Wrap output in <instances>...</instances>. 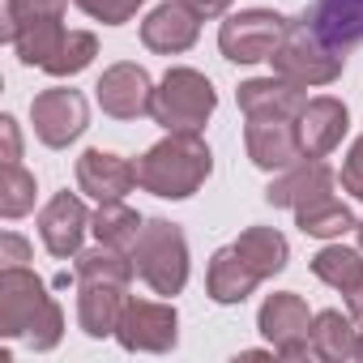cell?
I'll use <instances>...</instances> for the list:
<instances>
[{
	"label": "cell",
	"mask_w": 363,
	"mask_h": 363,
	"mask_svg": "<svg viewBox=\"0 0 363 363\" xmlns=\"http://www.w3.org/2000/svg\"><path fill=\"white\" fill-rule=\"evenodd\" d=\"M333 193V171H329V162H320V158H299V162H291L274 184L265 189V201L274 206V210H299V206H308V201H320V197H329Z\"/></svg>",
	"instance_id": "cell-16"
},
{
	"label": "cell",
	"mask_w": 363,
	"mask_h": 363,
	"mask_svg": "<svg viewBox=\"0 0 363 363\" xmlns=\"http://www.w3.org/2000/svg\"><path fill=\"white\" fill-rule=\"evenodd\" d=\"M342 60H346L342 48L325 43V39L308 26V18H299V22H291L286 43L274 52V73L308 90V86H329V82H337V77H342Z\"/></svg>",
	"instance_id": "cell-5"
},
{
	"label": "cell",
	"mask_w": 363,
	"mask_h": 363,
	"mask_svg": "<svg viewBox=\"0 0 363 363\" xmlns=\"http://www.w3.org/2000/svg\"><path fill=\"white\" fill-rule=\"evenodd\" d=\"M86 231H90V214H86V206H82L77 193H56V197L43 206V214H39L43 248H48L52 257H60V261L82 252Z\"/></svg>",
	"instance_id": "cell-14"
},
{
	"label": "cell",
	"mask_w": 363,
	"mask_h": 363,
	"mask_svg": "<svg viewBox=\"0 0 363 363\" xmlns=\"http://www.w3.org/2000/svg\"><path fill=\"white\" fill-rule=\"evenodd\" d=\"M124 350H145V354H162L179 342V316L171 303L158 299H128L120 329H116Z\"/></svg>",
	"instance_id": "cell-9"
},
{
	"label": "cell",
	"mask_w": 363,
	"mask_h": 363,
	"mask_svg": "<svg viewBox=\"0 0 363 363\" xmlns=\"http://www.w3.org/2000/svg\"><path fill=\"white\" fill-rule=\"evenodd\" d=\"M240 99V111L244 116H282V120H299V111L308 107V94L303 86L286 82V77H252L235 90Z\"/></svg>",
	"instance_id": "cell-17"
},
{
	"label": "cell",
	"mask_w": 363,
	"mask_h": 363,
	"mask_svg": "<svg viewBox=\"0 0 363 363\" xmlns=\"http://www.w3.org/2000/svg\"><path fill=\"white\" fill-rule=\"evenodd\" d=\"M77 189L94 201H124L137 189V162L111 150H86L77 158Z\"/></svg>",
	"instance_id": "cell-12"
},
{
	"label": "cell",
	"mask_w": 363,
	"mask_h": 363,
	"mask_svg": "<svg viewBox=\"0 0 363 363\" xmlns=\"http://www.w3.org/2000/svg\"><path fill=\"white\" fill-rule=\"evenodd\" d=\"M184 5H189V9L206 22V18H223V13L231 9V0H184Z\"/></svg>",
	"instance_id": "cell-35"
},
{
	"label": "cell",
	"mask_w": 363,
	"mask_h": 363,
	"mask_svg": "<svg viewBox=\"0 0 363 363\" xmlns=\"http://www.w3.org/2000/svg\"><path fill=\"white\" fill-rule=\"evenodd\" d=\"M359 325H363V320H359Z\"/></svg>",
	"instance_id": "cell-38"
},
{
	"label": "cell",
	"mask_w": 363,
	"mask_h": 363,
	"mask_svg": "<svg viewBox=\"0 0 363 363\" xmlns=\"http://www.w3.org/2000/svg\"><path fill=\"white\" fill-rule=\"evenodd\" d=\"M295 227H299L303 235H312V240H337V235L354 231L359 223H354V214L329 193V197H320V201L299 206V210H295Z\"/></svg>",
	"instance_id": "cell-25"
},
{
	"label": "cell",
	"mask_w": 363,
	"mask_h": 363,
	"mask_svg": "<svg viewBox=\"0 0 363 363\" xmlns=\"http://www.w3.org/2000/svg\"><path fill=\"white\" fill-rule=\"evenodd\" d=\"M261 282H265V278L248 265V257H244L235 244H227V248H218V252L210 257L206 291H210V299H214V303H244Z\"/></svg>",
	"instance_id": "cell-18"
},
{
	"label": "cell",
	"mask_w": 363,
	"mask_h": 363,
	"mask_svg": "<svg viewBox=\"0 0 363 363\" xmlns=\"http://www.w3.org/2000/svg\"><path fill=\"white\" fill-rule=\"evenodd\" d=\"M295 128H299L303 158H325V154H333L342 145V137L350 128V111H346L342 99L320 94V99H308V107L299 111Z\"/></svg>",
	"instance_id": "cell-13"
},
{
	"label": "cell",
	"mask_w": 363,
	"mask_h": 363,
	"mask_svg": "<svg viewBox=\"0 0 363 363\" xmlns=\"http://www.w3.org/2000/svg\"><path fill=\"white\" fill-rule=\"evenodd\" d=\"M342 189H346L354 201H363V137L350 145V154H346V162H342Z\"/></svg>",
	"instance_id": "cell-32"
},
{
	"label": "cell",
	"mask_w": 363,
	"mask_h": 363,
	"mask_svg": "<svg viewBox=\"0 0 363 363\" xmlns=\"http://www.w3.org/2000/svg\"><path fill=\"white\" fill-rule=\"evenodd\" d=\"M141 227H145V218H141L137 210H128L124 201H99V210L90 214L94 240H99V244H111V248H124V252H133Z\"/></svg>",
	"instance_id": "cell-23"
},
{
	"label": "cell",
	"mask_w": 363,
	"mask_h": 363,
	"mask_svg": "<svg viewBox=\"0 0 363 363\" xmlns=\"http://www.w3.org/2000/svg\"><path fill=\"white\" fill-rule=\"evenodd\" d=\"M128 303V286L116 282H77V325L90 337H111L120 329Z\"/></svg>",
	"instance_id": "cell-19"
},
{
	"label": "cell",
	"mask_w": 363,
	"mask_h": 363,
	"mask_svg": "<svg viewBox=\"0 0 363 363\" xmlns=\"http://www.w3.org/2000/svg\"><path fill=\"white\" fill-rule=\"evenodd\" d=\"M312 312L295 291H278L261 303L257 312V329L265 333V342L274 346V354L282 359H308L312 354Z\"/></svg>",
	"instance_id": "cell-7"
},
{
	"label": "cell",
	"mask_w": 363,
	"mask_h": 363,
	"mask_svg": "<svg viewBox=\"0 0 363 363\" xmlns=\"http://www.w3.org/2000/svg\"><path fill=\"white\" fill-rule=\"evenodd\" d=\"M312 359H329V363H350V359H363V325L337 308L329 312H316L312 320Z\"/></svg>",
	"instance_id": "cell-20"
},
{
	"label": "cell",
	"mask_w": 363,
	"mask_h": 363,
	"mask_svg": "<svg viewBox=\"0 0 363 363\" xmlns=\"http://www.w3.org/2000/svg\"><path fill=\"white\" fill-rule=\"evenodd\" d=\"M286 35H291V18L274 9H240L218 26V48L231 65H261L274 60Z\"/></svg>",
	"instance_id": "cell-6"
},
{
	"label": "cell",
	"mask_w": 363,
	"mask_h": 363,
	"mask_svg": "<svg viewBox=\"0 0 363 363\" xmlns=\"http://www.w3.org/2000/svg\"><path fill=\"white\" fill-rule=\"evenodd\" d=\"M133 265L137 278L154 291V295H179L189 282V240L175 223L167 218H145L137 244H133Z\"/></svg>",
	"instance_id": "cell-3"
},
{
	"label": "cell",
	"mask_w": 363,
	"mask_h": 363,
	"mask_svg": "<svg viewBox=\"0 0 363 363\" xmlns=\"http://www.w3.org/2000/svg\"><path fill=\"white\" fill-rule=\"evenodd\" d=\"M0 261H5V265H26L30 261V244L22 235L5 231V235H0Z\"/></svg>",
	"instance_id": "cell-33"
},
{
	"label": "cell",
	"mask_w": 363,
	"mask_h": 363,
	"mask_svg": "<svg viewBox=\"0 0 363 363\" xmlns=\"http://www.w3.org/2000/svg\"><path fill=\"white\" fill-rule=\"evenodd\" d=\"M137 274L133 265V252L124 248H111V244H99L90 252H77V282H116V286H128Z\"/></svg>",
	"instance_id": "cell-26"
},
{
	"label": "cell",
	"mask_w": 363,
	"mask_h": 363,
	"mask_svg": "<svg viewBox=\"0 0 363 363\" xmlns=\"http://www.w3.org/2000/svg\"><path fill=\"white\" fill-rule=\"evenodd\" d=\"M214 171V154L201 133H167L137 158V184L162 201L193 197Z\"/></svg>",
	"instance_id": "cell-2"
},
{
	"label": "cell",
	"mask_w": 363,
	"mask_h": 363,
	"mask_svg": "<svg viewBox=\"0 0 363 363\" xmlns=\"http://www.w3.org/2000/svg\"><path fill=\"white\" fill-rule=\"evenodd\" d=\"M0 141H5V162H22V133L13 116H0Z\"/></svg>",
	"instance_id": "cell-34"
},
{
	"label": "cell",
	"mask_w": 363,
	"mask_h": 363,
	"mask_svg": "<svg viewBox=\"0 0 363 363\" xmlns=\"http://www.w3.org/2000/svg\"><path fill=\"white\" fill-rule=\"evenodd\" d=\"M312 274H316L325 286H333V291L346 295V291L363 278V252L342 248V244H325V248L312 257Z\"/></svg>",
	"instance_id": "cell-27"
},
{
	"label": "cell",
	"mask_w": 363,
	"mask_h": 363,
	"mask_svg": "<svg viewBox=\"0 0 363 363\" xmlns=\"http://www.w3.org/2000/svg\"><path fill=\"white\" fill-rule=\"evenodd\" d=\"M30 120H35V137L43 145L65 150L90 128V107H86L82 90L56 86V90H43L30 99Z\"/></svg>",
	"instance_id": "cell-8"
},
{
	"label": "cell",
	"mask_w": 363,
	"mask_h": 363,
	"mask_svg": "<svg viewBox=\"0 0 363 363\" xmlns=\"http://www.w3.org/2000/svg\"><path fill=\"white\" fill-rule=\"evenodd\" d=\"M354 240H359V248H363V223H359V227H354Z\"/></svg>",
	"instance_id": "cell-37"
},
{
	"label": "cell",
	"mask_w": 363,
	"mask_h": 363,
	"mask_svg": "<svg viewBox=\"0 0 363 363\" xmlns=\"http://www.w3.org/2000/svg\"><path fill=\"white\" fill-rule=\"evenodd\" d=\"M65 9H69V0H5V43H9V35L18 30V26H26V22H43V18H65Z\"/></svg>",
	"instance_id": "cell-30"
},
{
	"label": "cell",
	"mask_w": 363,
	"mask_h": 363,
	"mask_svg": "<svg viewBox=\"0 0 363 363\" xmlns=\"http://www.w3.org/2000/svg\"><path fill=\"white\" fill-rule=\"evenodd\" d=\"M244 150H248L252 167H261V171H286L291 162L303 158L299 128H295V120H282V116H248Z\"/></svg>",
	"instance_id": "cell-11"
},
{
	"label": "cell",
	"mask_w": 363,
	"mask_h": 363,
	"mask_svg": "<svg viewBox=\"0 0 363 363\" xmlns=\"http://www.w3.org/2000/svg\"><path fill=\"white\" fill-rule=\"evenodd\" d=\"M94 56H99V39H94L90 30H69L65 48H60V56H56V65H52L48 73H52V77H73V73L90 69Z\"/></svg>",
	"instance_id": "cell-29"
},
{
	"label": "cell",
	"mask_w": 363,
	"mask_h": 363,
	"mask_svg": "<svg viewBox=\"0 0 363 363\" xmlns=\"http://www.w3.org/2000/svg\"><path fill=\"white\" fill-rule=\"evenodd\" d=\"M154 90L158 86L150 82V73L141 65L120 60L99 77L94 99L111 120H141V116H154Z\"/></svg>",
	"instance_id": "cell-10"
},
{
	"label": "cell",
	"mask_w": 363,
	"mask_h": 363,
	"mask_svg": "<svg viewBox=\"0 0 363 363\" xmlns=\"http://www.w3.org/2000/svg\"><path fill=\"white\" fill-rule=\"evenodd\" d=\"M201 35V18L184 5V0H167L141 22V43L158 56H179L189 52Z\"/></svg>",
	"instance_id": "cell-15"
},
{
	"label": "cell",
	"mask_w": 363,
	"mask_h": 363,
	"mask_svg": "<svg viewBox=\"0 0 363 363\" xmlns=\"http://www.w3.org/2000/svg\"><path fill=\"white\" fill-rule=\"evenodd\" d=\"M214 107H218V94L210 77L197 69H167L154 90V124H162L167 133H201Z\"/></svg>",
	"instance_id": "cell-4"
},
{
	"label": "cell",
	"mask_w": 363,
	"mask_h": 363,
	"mask_svg": "<svg viewBox=\"0 0 363 363\" xmlns=\"http://www.w3.org/2000/svg\"><path fill=\"white\" fill-rule=\"evenodd\" d=\"M308 26L325 43L346 52V48L363 43V0H316L308 13Z\"/></svg>",
	"instance_id": "cell-21"
},
{
	"label": "cell",
	"mask_w": 363,
	"mask_h": 363,
	"mask_svg": "<svg viewBox=\"0 0 363 363\" xmlns=\"http://www.w3.org/2000/svg\"><path fill=\"white\" fill-rule=\"evenodd\" d=\"M35 175L22 162H5V175H0V214L5 218H22L35 210Z\"/></svg>",
	"instance_id": "cell-28"
},
{
	"label": "cell",
	"mask_w": 363,
	"mask_h": 363,
	"mask_svg": "<svg viewBox=\"0 0 363 363\" xmlns=\"http://www.w3.org/2000/svg\"><path fill=\"white\" fill-rule=\"evenodd\" d=\"M235 248L248 257V265H252L261 278L282 274L286 261H291V244H286V235L274 231V227H248V231L235 240Z\"/></svg>",
	"instance_id": "cell-24"
},
{
	"label": "cell",
	"mask_w": 363,
	"mask_h": 363,
	"mask_svg": "<svg viewBox=\"0 0 363 363\" xmlns=\"http://www.w3.org/2000/svg\"><path fill=\"white\" fill-rule=\"evenodd\" d=\"M0 333L22 337L30 350H52L65 337V312L48 295L43 278H35L26 265L0 269Z\"/></svg>",
	"instance_id": "cell-1"
},
{
	"label": "cell",
	"mask_w": 363,
	"mask_h": 363,
	"mask_svg": "<svg viewBox=\"0 0 363 363\" xmlns=\"http://www.w3.org/2000/svg\"><path fill=\"white\" fill-rule=\"evenodd\" d=\"M73 5L86 18L103 22V26H124V22H133V13L145 5V0H73Z\"/></svg>",
	"instance_id": "cell-31"
},
{
	"label": "cell",
	"mask_w": 363,
	"mask_h": 363,
	"mask_svg": "<svg viewBox=\"0 0 363 363\" xmlns=\"http://www.w3.org/2000/svg\"><path fill=\"white\" fill-rule=\"evenodd\" d=\"M346 312H350L354 320H363V278H359V282L346 291Z\"/></svg>",
	"instance_id": "cell-36"
},
{
	"label": "cell",
	"mask_w": 363,
	"mask_h": 363,
	"mask_svg": "<svg viewBox=\"0 0 363 363\" xmlns=\"http://www.w3.org/2000/svg\"><path fill=\"white\" fill-rule=\"evenodd\" d=\"M65 39H69L65 18H43V22H26V26H18V30L9 35V48L18 52V60H22V65H30V69H43V73H48V69L56 65V56H60Z\"/></svg>",
	"instance_id": "cell-22"
}]
</instances>
